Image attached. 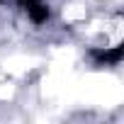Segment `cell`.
I'll return each instance as SVG.
<instances>
[{"mask_svg": "<svg viewBox=\"0 0 124 124\" xmlns=\"http://www.w3.org/2000/svg\"><path fill=\"white\" fill-rule=\"evenodd\" d=\"M24 10H27V15H29V20H32L34 24H44V22L49 20V8L41 3V0H32Z\"/></svg>", "mask_w": 124, "mask_h": 124, "instance_id": "obj_2", "label": "cell"}, {"mask_svg": "<svg viewBox=\"0 0 124 124\" xmlns=\"http://www.w3.org/2000/svg\"><path fill=\"white\" fill-rule=\"evenodd\" d=\"M93 61L97 66H117L122 56H124V49L122 46H112V49H93L90 51Z\"/></svg>", "mask_w": 124, "mask_h": 124, "instance_id": "obj_1", "label": "cell"}]
</instances>
